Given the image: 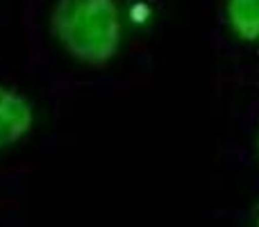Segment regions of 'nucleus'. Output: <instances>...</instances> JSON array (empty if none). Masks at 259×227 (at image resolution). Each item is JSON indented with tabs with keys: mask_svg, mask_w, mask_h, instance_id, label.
I'll list each match as a JSON object with an SVG mask.
<instances>
[{
	"mask_svg": "<svg viewBox=\"0 0 259 227\" xmlns=\"http://www.w3.org/2000/svg\"><path fill=\"white\" fill-rule=\"evenodd\" d=\"M53 32L77 62L107 64L121 46V18L114 0H57Z\"/></svg>",
	"mask_w": 259,
	"mask_h": 227,
	"instance_id": "nucleus-1",
	"label": "nucleus"
},
{
	"mask_svg": "<svg viewBox=\"0 0 259 227\" xmlns=\"http://www.w3.org/2000/svg\"><path fill=\"white\" fill-rule=\"evenodd\" d=\"M32 125V109L23 96L0 86V150L16 143Z\"/></svg>",
	"mask_w": 259,
	"mask_h": 227,
	"instance_id": "nucleus-2",
	"label": "nucleus"
},
{
	"mask_svg": "<svg viewBox=\"0 0 259 227\" xmlns=\"http://www.w3.org/2000/svg\"><path fill=\"white\" fill-rule=\"evenodd\" d=\"M228 21L243 41H259V0H228Z\"/></svg>",
	"mask_w": 259,
	"mask_h": 227,
	"instance_id": "nucleus-3",
	"label": "nucleus"
},
{
	"mask_svg": "<svg viewBox=\"0 0 259 227\" xmlns=\"http://www.w3.org/2000/svg\"><path fill=\"white\" fill-rule=\"evenodd\" d=\"M257 148H259V137H257Z\"/></svg>",
	"mask_w": 259,
	"mask_h": 227,
	"instance_id": "nucleus-4",
	"label": "nucleus"
},
{
	"mask_svg": "<svg viewBox=\"0 0 259 227\" xmlns=\"http://www.w3.org/2000/svg\"><path fill=\"white\" fill-rule=\"evenodd\" d=\"M255 227H259V218H257V225H255Z\"/></svg>",
	"mask_w": 259,
	"mask_h": 227,
	"instance_id": "nucleus-5",
	"label": "nucleus"
}]
</instances>
